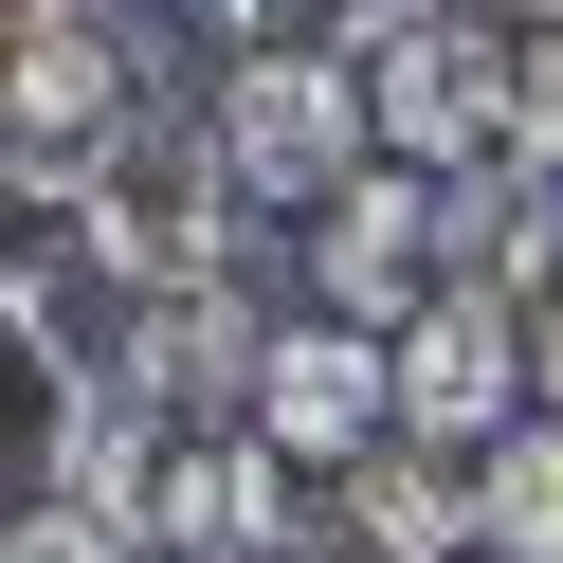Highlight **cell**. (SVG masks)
<instances>
[{
	"label": "cell",
	"instance_id": "2",
	"mask_svg": "<svg viewBox=\"0 0 563 563\" xmlns=\"http://www.w3.org/2000/svg\"><path fill=\"white\" fill-rule=\"evenodd\" d=\"M146 0H19V37H0V183L19 200H74L91 146H110L128 110H146Z\"/></svg>",
	"mask_w": 563,
	"mask_h": 563
},
{
	"label": "cell",
	"instance_id": "8",
	"mask_svg": "<svg viewBox=\"0 0 563 563\" xmlns=\"http://www.w3.org/2000/svg\"><path fill=\"white\" fill-rule=\"evenodd\" d=\"M527 400H545V328H527L509 291H437V309L400 328V418H418V437L490 454Z\"/></svg>",
	"mask_w": 563,
	"mask_h": 563
},
{
	"label": "cell",
	"instance_id": "7",
	"mask_svg": "<svg viewBox=\"0 0 563 563\" xmlns=\"http://www.w3.org/2000/svg\"><path fill=\"white\" fill-rule=\"evenodd\" d=\"M273 328H291V309H273V291H255V255H236V273H183V291H128V345H110V364L146 382L164 418H255Z\"/></svg>",
	"mask_w": 563,
	"mask_h": 563
},
{
	"label": "cell",
	"instance_id": "5",
	"mask_svg": "<svg viewBox=\"0 0 563 563\" xmlns=\"http://www.w3.org/2000/svg\"><path fill=\"white\" fill-rule=\"evenodd\" d=\"M364 91H382V146L400 164H509V0H400L364 19Z\"/></svg>",
	"mask_w": 563,
	"mask_h": 563
},
{
	"label": "cell",
	"instance_id": "10",
	"mask_svg": "<svg viewBox=\"0 0 563 563\" xmlns=\"http://www.w3.org/2000/svg\"><path fill=\"white\" fill-rule=\"evenodd\" d=\"M473 509H490V563H563V400H527L473 454Z\"/></svg>",
	"mask_w": 563,
	"mask_h": 563
},
{
	"label": "cell",
	"instance_id": "6",
	"mask_svg": "<svg viewBox=\"0 0 563 563\" xmlns=\"http://www.w3.org/2000/svg\"><path fill=\"white\" fill-rule=\"evenodd\" d=\"M255 437L309 454V473H345L364 437H400V328L291 291V328H273V364H255Z\"/></svg>",
	"mask_w": 563,
	"mask_h": 563
},
{
	"label": "cell",
	"instance_id": "1",
	"mask_svg": "<svg viewBox=\"0 0 563 563\" xmlns=\"http://www.w3.org/2000/svg\"><path fill=\"white\" fill-rule=\"evenodd\" d=\"M55 219H74L128 291H183V273H236V255H255V183H236L219 110H183V91H146V110L91 146V183L55 200Z\"/></svg>",
	"mask_w": 563,
	"mask_h": 563
},
{
	"label": "cell",
	"instance_id": "4",
	"mask_svg": "<svg viewBox=\"0 0 563 563\" xmlns=\"http://www.w3.org/2000/svg\"><path fill=\"white\" fill-rule=\"evenodd\" d=\"M291 291L309 309H364V328H418L454 291V164H345L328 200L291 219Z\"/></svg>",
	"mask_w": 563,
	"mask_h": 563
},
{
	"label": "cell",
	"instance_id": "11",
	"mask_svg": "<svg viewBox=\"0 0 563 563\" xmlns=\"http://www.w3.org/2000/svg\"><path fill=\"white\" fill-rule=\"evenodd\" d=\"M0 563H164L128 509H91V490H19V527H0Z\"/></svg>",
	"mask_w": 563,
	"mask_h": 563
},
{
	"label": "cell",
	"instance_id": "14",
	"mask_svg": "<svg viewBox=\"0 0 563 563\" xmlns=\"http://www.w3.org/2000/svg\"><path fill=\"white\" fill-rule=\"evenodd\" d=\"M509 19H563V0H509Z\"/></svg>",
	"mask_w": 563,
	"mask_h": 563
},
{
	"label": "cell",
	"instance_id": "9",
	"mask_svg": "<svg viewBox=\"0 0 563 563\" xmlns=\"http://www.w3.org/2000/svg\"><path fill=\"white\" fill-rule=\"evenodd\" d=\"M328 490H345V563H490L473 454H454V437H418V418H400V437H364Z\"/></svg>",
	"mask_w": 563,
	"mask_h": 563
},
{
	"label": "cell",
	"instance_id": "12",
	"mask_svg": "<svg viewBox=\"0 0 563 563\" xmlns=\"http://www.w3.org/2000/svg\"><path fill=\"white\" fill-rule=\"evenodd\" d=\"M509 164H563V19H509Z\"/></svg>",
	"mask_w": 563,
	"mask_h": 563
},
{
	"label": "cell",
	"instance_id": "13",
	"mask_svg": "<svg viewBox=\"0 0 563 563\" xmlns=\"http://www.w3.org/2000/svg\"><path fill=\"white\" fill-rule=\"evenodd\" d=\"M527 328H545V400H563V291H545V309H527Z\"/></svg>",
	"mask_w": 563,
	"mask_h": 563
},
{
	"label": "cell",
	"instance_id": "3",
	"mask_svg": "<svg viewBox=\"0 0 563 563\" xmlns=\"http://www.w3.org/2000/svg\"><path fill=\"white\" fill-rule=\"evenodd\" d=\"M219 146H236V183H255V219L291 236L309 200L345 183V164H382V91H364V37H255V55H219Z\"/></svg>",
	"mask_w": 563,
	"mask_h": 563
}]
</instances>
